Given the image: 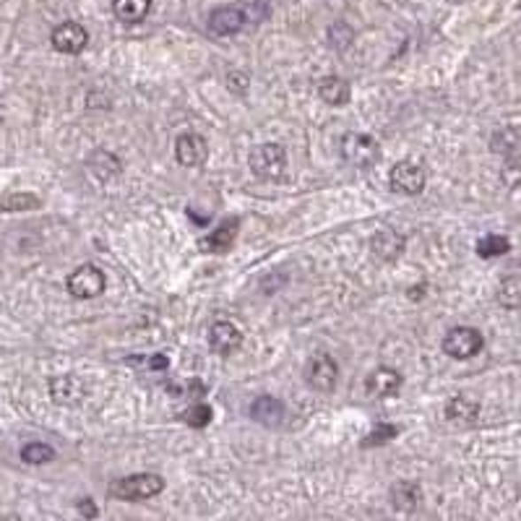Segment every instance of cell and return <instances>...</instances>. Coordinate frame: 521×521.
<instances>
[{
  "mask_svg": "<svg viewBox=\"0 0 521 521\" xmlns=\"http://www.w3.org/2000/svg\"><path fill=\"white\" fill-rule=\"evenodd\" d=\"M235 237H237V219H224L212 235H206L201 240V251L204 253H224V251H229Z\"/></svg>",
  "mask_w": 521,
  "mask_h": 521,
  "instance_id": "9a60e30c",
  "label": "cell"
},
{
  "mask_svg": "<svg viewBox=\"0 0 521 521\" xmlns=\"http://www.w3.org/2000/svg\"><path fill=\"white\" fill-rule=\"evenodd\" d=\"M478 415L479 404L470 396H454L446 407V417L454 423H472V420H478Z\"/></svg>",
  "mask_w": 521,
  "mask_h": 521,
  "instance_id": "ffe728a7",
  "label": "cell"
},
{
  "mask_svg": "<svg viewBox=\"0 0 521 521\" xmlns=\"http://www.w3.org/2000/svg\"><path fill=\"white\" fill-rule=\"evenodd\" d=\"M396 435V428L393 425H381V428H376L373 433L368 435V440H365V446H376V443H386L389 438Z\"/></svg>",
  "mask_w": 521,
  "mask_h": 521,
  "instance_id": "f546056e",
  "label": "cell"
},
{
  "mask_svg": "<svg viewBox=\"0 0 521 521\" xmlns=\"http://www.w3.org/2000/svg\"><path fill=\"white\" fill-rule=\"evenodd\" d=\"M152 11V0H113V13L123 24H141Z\"/></svg>",
  "mask_w": 521,
  "mask_h": 521,
  "instance_id": "d6986e66",
  "label": "cell"
},
{
  "mask_svg": "<svg viewBox=\"0 0 521 521\" xmlns=\"http://www.w3.org/2000/svg\"><path fill=\"white\" fill-rule=\"evenodd\" d=\"M251 417L263 428H276L284 420V404L274 396H259L251 404Z\"/></svg>",
  "mask_w": 521,
  "mask_h": 521,
  "instance_id": "5bb4252c",
  "label": "cell"
},
{
  "mask_svg": "<svg viewBox=\"0 0 521 521\" xmlns=\"http://www.w3.org/2000/svg\"><path fill=\"white\" fill-rule=\"evenodd\" d=\"M89 165H91V170L99 175V177H110V175L121 173V162H118V157L110 154V152L94 154V157L89 159Z\"/></svg>",
  "mask_w": 521,
  "mask_h": 521,
  "instance_id": "d4e9b609",
  "label": "cell"
},
{
  "mask_svg": "<svg viewBox=\"0 0 521 521\" xmlns=\"http://www.w3.org/2000/svg\"><path fill=\"white\" fill-rule=\"evenodd\" d=\"M82 514L84 517H97V509L91 506V501H82Z\"/></svg>",
  "mask_w": 521,
  "mask_h": 521,
  "instance_id": "4dcf8cb0",
  "label": "cell"
},
{
  "mask_svg": "<svg viewBox=\"0 0 521 521\" xmlns=\"http://www.w3.org/2000/svg\"><path fill=\"white\" fill-rule=\"evenodd\" d=\"M43 201L35 196V193H5L0 196V212H32V209H40Z\"/></svg>",
  "mask_w": 521,
  "mask_h": 521,
  "instance_id": "44dd1931",
  "label": "cell"
},
{
  "mask_svg": "<svg viewBox=\"0 0 521 521\" xmlns=\"http://www.w3.org/2000/svg\"><path fill=\"white\" fill-rule=\"evenodd\" d=\"M21 459L27 464H47V462L55 459V448L47 446V443H27L21 448Z\"/></svg>",
  "mask_w": 521,
  "mask_h": 521,
  "instance_id": "cb8c5ba5",
  "label": "cell"
},
{
  "mask_svg": "<svg viewBox=\"0 0 521 521\" xmlns=\"http://www.w3.org/2000/svg\"><path fill=\"white\" fill-rule=\"evenodd\" d=\"M212 420H214V409H212L209 404H196V407L188 412V425H191V428H206Z\"/></svg>",
  "mask_w": 521,
  "mask_h": 521,
  "instance_id": "484cf974",
  "label": "cell"
},
{
  "mask_svg": "<svg viewBox=\"0 0 521 521\" xmlns=\"http://www.w3.org/2000/svg\"><path fill=\"white\" fill-rule=\"evenodd\" d=\"M130 362H133V365H144V368H149V370H165V368H167V357H165V354H152V357H146V360L133 357Z\"/></svg>",
  "mask_w": 521,
  "mask_h": 521,
  "instance_id": "83f0119b",
  "label": "cell"
},
{
  "mask_svg": "<svg viewBox=\"0 0 521 521\" xmlns=\"http://www.w3.org/2000/svg\"><path fill=\"white\" fill-rule=\"evenodd\" d=\"M503 183H506V185H511V188H519L521 185V162L519 159H514V162H509V165L503 167Z\"/></svg>",
  "mask_w": 521,
  "mask_h": 521,
  "instance_id": "4316f807",
  "label": "cell"
},
{
  "mask_svg": "<svg viewBox=\"0 0 521 521\" xmlns=\"http://www.w3.org/2000/svg\"><path fill=\"white\" fill-rule=\"evenodd\" d=\"M310 389L315 391H334L339 381V365L331 354H315L307 362V373H305Z\"/></svg>",
  "mask_w": 521,
  "mask_h": 521,
  "instance_id": "ba28073f",
  "label": "cell"
},
{
  "mask_svg": "<svg viewBox=\"0 0 521 521\" xmlns=\"http://www.w3.org/2000/svg\"><path fill=\"white\" fill-rule=\"evenodd\" d=\"M420 503H423V487H420L417 482L404 479V482H396V485L391 487V506H393L396 511L412 514V511L420 509Z\"/></svg>",
  "mask_w": 521,
  "mask_h": 521,
  "instance_id": "7c38bea8",
  "label": "cell"
},
{
  "mask_svg": "<svg viewBox=\"0 0 521 521\" xmlns=\"http://www.w3.org/2000/svg\"><path fill=\"white\" fill-rule=\"evenodd\" d=\"M84 384L76 376H58L50 381V393L55 404H79L84 399Z\"/></svg>",
  "mask_w": 521,
  "mask_h": 521,
  "instance_id": "2e32d148",
  "label": "cell"
},
{
  "mask_svg": "<svg viewBox=\"0 0 521 521\" xmlns=\"http://www.w3.org/2000/svg\"><path fill=\"white\" fill-rule=\"evenodd\" d=\"M370 251H373V256L378 260H396L401 256V251H404V240L393 229H384V232H378L373 237Z\"/></svg>",
  "mask_w": 521,
  "mask_h": 521,
  "instance_id": "e0dca14e",
  "label": "cell"
},
{
  "mask_svg": "<svg viewBox=\"0 0 521 521\" xmlns=\"http://www.w3.org/2000/svg\"><path fill=\"white\" fill-rule=\"evenodd\" d=\"M318 94L326 105L331 107H342L347 105L349 97H352V89H349V82L339 79V76H326L318 82Z\"/></svg>",
  "mask_w": 521,
  "mask_h": 521,
  "instance_id": "ac0fdd59",
  "label": "cell"
},
{
  "mask_svg": "<svg viewBox=\"0 0 521 521\" xmlns=\"http://www.w3.org/2000/svg\"><path fill=\"white\" fill-rule=\"evenodd\" d=\"M485 347V339L472 326H456L443 337V352L454 360H470Z\"/></svg>",
  "mask_w": 521,
  "mask_h": 521,
  "instance_id": "5b68a950",
  "label": "cell"
},
{
  "mask_svg": "<svg viewBox=\"0 0 521 521\" xmlns=\"http://www.w3.org/2000/svg\"><path fill=\"white\" fill-rule=\"evenodd\" d=\"M251 170L260 180H279L287 170V152L279 144H260L251 152Z\"/></svg>",
  "mask_w": 521,
  "mask_h": 521,
  "instance_id": "3957f363",
  "label": "cell"
},
{
  "mask_svg": "<svg viewBox=\"0 0 521 521\" xmlns=\"http://www.w3.org/2000/svg\"><path fill=\"white\" fill-rule=\"evenodd\" d=\"M50 43H52V47L58 52H63V55H79V52L87 50L89 32L82 24H76V21H66V24H60V27L52 29Z\"/></svg>",
  "mask_w": 521,
  "mask_h": 521,
  "instance_id": "9c48e42d",
  "label": "cell"
},
{
  "mask_svg": "<svg viewBox=\"0 0 521 521\" xmlns=\"http://www.w3.org/2000/svg\"><path fill=\"white\" fill-rule=\"evenodd\" d=\"M227 87L232 94H245L248 91V76L235 71V74H227Z\"/></svg>",
  "mask_w": 521,
  "mask_h": 521,
  "instance_id": "f1b7e54d",
  "label": "cell"
},
{
  "mask_svg": "<svg viewBox=\"0 0 521 521\" xmlns=\"http://www.w3.org/2000/svg\"><path fill=\"white\" fill-rule=\"evenodd\" d=\"M498 303L503 307H519L521 305V276H509L498 287Z\"/></svg>",
  "mask_w": 521,
  "mask_h": 521,
  "instance_id": "603a6c76",
  "label": "cell"
},
{
  "mask_svg": "<svg viewBox=\"0 0 521 521\" xmlns=\"http://www.w3.org/2000/svg\"><path fill=\"white\" fill-rule=\"evenodd\" d=\"M365 389L373 399H386V396H393L396 391L401 389V376L393 368H376L368 376Z\"/></svg>",
  "mask_w": 521,
  "mask_h": 521,
  "instance_id": "4fadbf2b",
  "label": "cell"
},
{
  "mask_svg": "<svg viewBox=\"0 0 521 521\" xmlns=\"http://www.w3.org/2000/svg\"><path fill=\"white\" fill-rule=\"evenodd\" d=\"M175 157L183 167H201L209 159V144L198 133H183L175 141Z\"/></svg>",
  "mask_w": 521,
  "mask_h": 521,
  "instance_id": "30bf717a",
  "label": "cell"
},
{
  "mask_svg": "<svg viewBox=\"0 0 521 521\" xmlns=\"http://www.w3.org/2000/svg\"><path fill=\"white\" fill-rule=\"evenodd\" d=\"M209 32L217 37H232L237 32H243L251 19H248V5H224L209 13Z\"/></svg>",
  "mask_w": 521,
  "mask_h": 521,
  "instance_id": "8992f818",
  "label": "cell"
},
{
  "mask_svg": "<svg viewBox=\"0 0 521 521\" xmlns=\"http://www.w3.org/2000/svg\"><path fill=\"white\" fill-rule=\"evenodd\" d=\"M162 490H165V479L159 475H130V478L115 479L107 493L118 501H149Z\"/></svg>",
  "mask_w": 521,
  "mask_h": 521,
  "instance_id": "7a4b0ae2",
  "label": "cell"
},
{
  "mask_svg": "<svg viewBox=\"0 0 521 521\" xmlns=\"http://www.w3.org/2000/svg\"><path fill=\"white\" fill-rule=\"evenodd\" d=\"M243 345V331L229 323V321H217L209 329V347L214 349L217 354H232L235 349H240Z\"/></svg>",
  "mask_w": 521,
  "mask_h": 521,
  "instance_id": "8fae6325",
  "label": "cell"
},
{
  "mask_svg": "<svg viewBox=\"0 0 521 521\" xmlns=\"http://www.w3.org/2000/svg\"><path fill=\"white\" fill-rule=\"evenodd\" d=\"M339 149H342V157L357 170H368V167L378 165V159H381V144L368 133H354V130L345 133Z\"/></svg>",
  "mask_w": 521,
  "mask_h": 521,
  "instance_id": "6da1fadb",
  "label": "cell"
},
{
  "mask_svg": "<svg viewBox=\"0 0 521 521\" xmlns=\"http://www.w3.org/2000/svg\"><path fill=\"white\" fill-rule=\"evenodd\" d=\"M509 248H511V243L503 235H485L478 243V253L482 259H498V256L509 253Z\"/></svg>",
  "mask_w": 521,
  "mask_h": 521,
  "instance_id": "7402d4cb",
  "label": "cell"
},
{
  "mask_svg": "<svg viewBox=\"0 0 521 521\" xmlns=\"http://www.w3.org/2000/svg\"><path fill=\"white\" fill-rule=\"evenodd\" d=\"M389 183H391V191H396V193L417 196V193H423V191H425L428 175H425V170H423L417 162L404 159V162H396V165H393V170H391L389 175Z\"/></svg>",
  "mask_w": 521,
  "mask_h": 521,
  "instance_id": "52a82bcc",
  "label": "cell"
},
{
  "mask_svg": "<svg viewBox=\"0 0 521 521\" xmlns=\"http://www.w3.org/2000/svg\"><path fill=\"white\" fill-rule=\"evenodd\" d=\"M105 271L94 263H84L79 266L71 276H68V292L76 298V300H91L97 295L105 292Z\"/></svg>",
  "mask_w": 521,
  "mask_h": 521,
  "instance_id": "277c9868",
  "label": "cell"
}]
</instances>
